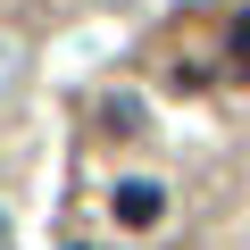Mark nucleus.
Wrapping results in <instances>:
<instances>
[{
  "label": "nucleus",
  "mask_w": 250,
  "mask_h": 250,
  "mask_svg": "<svg viewBox=\"0 0 250 250\" xmlns=\"http://www.w3.org/2000/svg\"><path fill=\"white\" fill-rule=\"evenodd\" d=\"M0 250H9V225H0Z\"/></svg>",
  "instance_id": "nucleus-2"
},
{
  "label": "nucleus",
  "mask_w": 250,
  "mask_h": 250,
  "mask_svg": "<svg viewBox=\"0 0 250 250\" xmlns=\"http://www.w3.org/2000/svg\"><path fill=\"white\" fill-rule=\"evenodd\" d=\"M117 217L125 225H159V184H117Z\"/></svg>",
  "instance_id": "nucleus-1"
}]
</instances>
